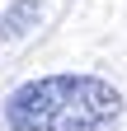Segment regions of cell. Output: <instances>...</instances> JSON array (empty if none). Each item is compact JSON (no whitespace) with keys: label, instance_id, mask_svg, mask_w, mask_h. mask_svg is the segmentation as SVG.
Wrapping results in <instances>:
<instances>
[{"label":"cell","instance_id":"obj_1","mask_svg":"<svg viewBox=\"0 0 127 131\" xmlns=\"http://www.w3.org/2000/svg\"><path fill=\"white\" fill-rule=\"evenodd\" d=\"M10 131H108L122 117V94L99 75H42L0 103Z\"/></svg>","mask_w":127,"mask_h":131},{"label":"cell","instance_id":"obj_2","mask_svg":"<svg viewBox=\"0 0 127 131\" xmlns=\"http://www.w3.org/2000/svg\"><path fill=\"white\" fill-rule=\"evenodd\" d=\"M38 14H42V0H14V5L0 14V38H5V42L24 38V33L38 24Z\"/></svg>","mask_w":127,"mask_h":131}]
</instances>
